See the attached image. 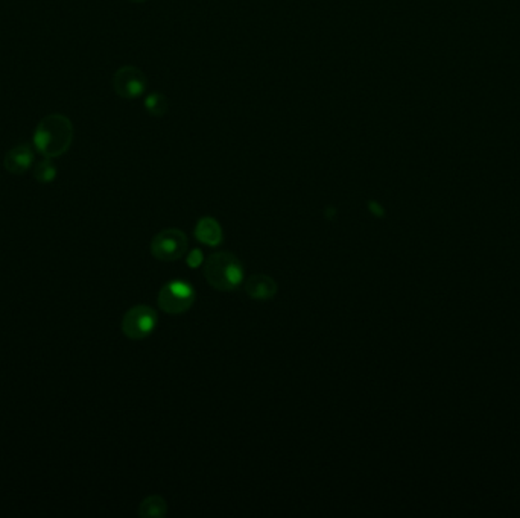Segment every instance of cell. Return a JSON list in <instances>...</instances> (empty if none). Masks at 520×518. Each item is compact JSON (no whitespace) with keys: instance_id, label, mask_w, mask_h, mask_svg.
Listing matches in <instances>:
<instances>
[{"instance_id":"cell-1","label":"cell","mask_w":520,"mask_h":518,"mask_svg":"<svg viewBox=\"0 0 520 518\" xmlns=\"http://www.w3.org/2000/svg\"><path fill=\"white\" fill-rule=\"evenodd\" d=\"M73 142V125L69 118L54 113L40 120L34 131L35 149L46 159L66 154Z\"/></svg>"},{"instance_id":"cell-2","label":"cell","mask_w":520,"mask_h":518,"mask_svg":"<svg viewBox=\"0 0 520 518\" xmlns=\"http://www.w3.org/2000/svg\"><path fill=\"white\" fill-rule=\"evenodd\" d=\"M204 275L209 284L218 291H233L242 283L243 269L241 261L230 252H215L204 266Z\"/></svg>"},{"instance_id":"cell-3","label":"cell","mask_w":520,"mask_h":518,"mask_svg":"<svg viewBox=\"0 0 520 518\" xmlns=\"http://www.w3.org/2000/svg\"><path fill=\"white\" fill-rule=\"evenodd\" d=\"M195 302L193 286L183 280H175L161 287L159 293L160 309L170 315H180L188 311Z\"/></svg>"},{"instance_id":"cell-4","label":"cell","mask_w":520,"mask_h":518,"mask_svg":"<svg viewBox=\"0 0 520 518\" xmlns=\"http://www.w3.org/2000/svg\"><path fill=\"white\" fill-rule=\"evenodd\" d=\"M188 237L177 228H169L159 233L151 242V254L161 261H174L181 259L188 251Z\"/></svg>"},{"instance_id":"cell-5","label":"cell","mask_w":520,"mask_h":518,"mask_svg":"<svg viewBox=\"0 0 520 518\" xmlns=\"http://www.w3.org/2000/svg\"><path fill=\"white\" fill-rule=\"evenodd\" d=\"M157 314L149 306H136L129 309L122 319V332L129 339H145L157 325Z\"/></svg>"},{"instance_id":"cell-6","label":"cell","mask_w":520,"mask_h":518,"mask_svg":"<svg viewBox=\"0 0 520 518\" xmlns=\"http://www.w3.org/2000/svg\"><path fill=\"white\" fill-rule=\"evenodd\" d=\"M148 81L140 69L134 65H124L120 67L113 78V88L122 99H136L145 93Z\"/></svg>"},{"instance_id":"cell-7","label":"cell","mask_w":520,"mask_h":518,"mask_svg":"<svg viewBox=\"0 0 520 518\" xmlns=\"http://www.w3.org/2000/svg\"><path fill=\"white\" fill-rule=\"evenodd\" d=\"M5 169L14 175L24 174L34 163V151L29 145H20L13 147L5 155Z\"/></svg>"},{"instance_id":"cell-8","label":"cell","mask_w":520,"mask_h":518,"mask_svg":"<svg viewBox=\"0 0 520 518\" xmlns=\"http://www.w3.org/2000/svg\"><path fill=\"white\" fill-rule=\"evenodd\" d=\"M247 293L253 300L265 301L274 297L277 292V283L275 280L268 275H251L245 283Z\"/></svg>"},{"instance_id":"cell-9","label":"cell","mask_w":520,"mask_h":518,"mask_svg":"<svg viewBox=\"0 0 520 518\" xmlns=\"http://www.w3.org/2000/svg\"><path fill=\"white\" fill-rule=\"evenodd\" d=\"M195 236L200 242L209 246H216L222 242L221 225L213 218H202L195 229Z\"/></svg>"},{"instance_id":"cell-10","label":"cell","mask_w":520,"mask_h":518,"mask_svg":"<svg viewBox=\"0 0 520 518\" xmlns=\"http://www.w3.org/2000/svg\"><path fill=\"white\" fill-rule=\"evenodd\" d=\"M168 511L166 500L160 496L146 497L139 508V514L142 517H165Z\"/></svg>"},{"instance_id":"cell-11","label":"cell","mask_w":520,"mask_h":518,"mask_svg":"<svg viewBox=\"0 0 520 518\" xmlns=\"http://www.w3.org/2000/svg\"><path fill=\"white\" fill-rule=\"evenodd\" d=\"M145 108L148 111L151 116L154 118H160L165 116L169 108V104L165 95L161 93H151L148 97L145 99Z\"/></svg>"},{"instance_id":"cell-12","label":"cell","mask_w":520,"mask_h":518,"mask_svg":"<svg viewBox=\"0 0 520 518\" xmlns=\"http://www.w3.org/2000/svg\"><path fill=\"white\" fill-rule=\"evenodd\" d=\"M34 177L35 179L38 181V183H51V181L55 179L56 177V168L55 164L52 163V159H46L38 161L35 164V169H34Z\"/></svg>"},{"instance_id":"cell-13","label":"cell","mask_w":520,"mask_h":518,"mask_svg":"<svg viewBox=\"0 0 520 518\" xmlns=\"http://www.w3.org/2000/svg\"><path fill=\"white\" fill-rule=\"evenodd\" d=\"M201 261H202V254L200 252V250H193L188 256V263L192 268H197Z\"/></svg>"},{"instance_id":"cell-14","label":"cell","mask_w":520,"mask_h":518,"mask_svg":"<svg viewBox=\"0 0 520 518\" xmlns=\"http://www.w3.org/2000/svg\"><path fill=\"white\" fill-rule=\"evenodd\" d=\"M129 2H134V3H143V2H146V0H129Z\"/></svg>"}]
</instances>
